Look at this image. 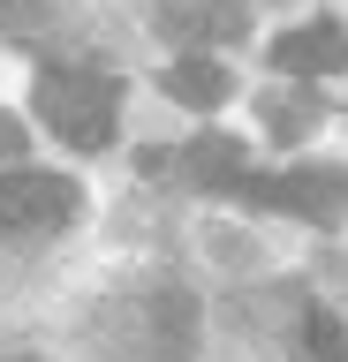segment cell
<instances>
[{
  "label": "cell",
  "mask_w": 348,
  "mask_h": 362,
  "mask_svg": "<svg viewBox=\"0 0 348 362\" xmlns=\"http://www.w3.org/2000/svg\"><path fill=\"white\" fill-rule=\"evenodd\" d=\"M114 76L106 68H76V61H53L38 68V121H46L69 151H106L114 144Z\"/></svg>",
  "instance_id": "obj_1"
},
{
  "label": "cell",
  "mask_w": 348,
  "mask_h": 362,
  "mask_svg": "<svg viewBox=\"0 0 348 362\" xmlns=\"http://www.w3.org/2000/svg\"><path fill=\"white\" fill-rule=\"evenodd\" d=\"M235 197L257 211H296L310 226H341L348 219V174L341 166H288V174H242Z\"/></svg>",
  "instance_id": "obj_2"
},
{
  "label": "cell",
  "mask_w": 348,
  "mask_h": 362,
  "mask_svg": "<svg viewBox=\"0 0 348 362\" xmlns=\"http://www.w3.org/2000/svg\"><path fill=\"white\" fill-rule=\"evenodd\" d=\"M76 219V181L38 174V166H8L0 174V234H53Z\"/></svg>",
  "instance_id": "obj_3"
},
{
  "label": "cell",
  "mask_w": 348,
  "mask_h": 362,
  "mask_svg": "<svg viewBox=\"0 0 348 362\" xmlns=\"http://www.w3.org/2000/svg\"><path fill=\"white\" fill-rule=\"evenodd\" d=\"M159 30L174 45H228L242 38V0H159Z\"/></svg>",
  "instance_id": "obj_4"
},
{
  "label": "cell",
  "mask_w": 348,
  "mask_h": 362,
  "mask_svg": "<svg viewBox=\"0 0 348 362\" xmlns=\"http://www.w3.org/2000/svg\"><path fill=\"white\" fill-rule=\"evenodd\" d=\"M273 68L280 76H333V68H348V30L341 23H303V30L273 38Z\"/></svg>",
  "instance_id": "obj_5"
},
{
  "label": "cell",
  "mask_w": 348,
  "mask_h": 362,
  "mask_svg": "<svg viewBox=\"0 0 348 362\" xmlns=\"http://www.w3.org/2000/svg\"><path fill=\"white\" fill-rule=\"evenodd\" d=\"M228 90H235V76L220 61H205V53H182V61L167 68V98H182V106H197V113L228 106Z\"/></svg>",
  "instance_id": "obj_6"
},
{
  "label": "cell",
  "mask_w": 348,
  "mask_h": 362,
  "mask_svg": "<svg viewBox=\"0 0 348 362\" xmlns=\"http://www.w3.org/2000/svg\"><path fill=\"white\" fill-rule=\"evenodd\" d=\"M182 174L197 181V189H220V197H235V181L250 174V166H242V144H235V136H197V144L182 151Z\"/></svg>",
  "instance_id": "obj_7"
},
{
  "label": "cell",
  "mask_w": 348,
  "mask_h": 362,
  "mask_svg": "<svg viewBox=\"0 0 348 362\" xmlns=\"http://www.w3.org/2000/svg\"><path fill=\"white\" fill-rule=\"evenodd\" d=\"M303 347H310V362H348V332L333 310H310L303 317Z\"/></svg>",
  "instance_id": "obj_8"
},
{
  "label": "cell",
  "mask_w": 348,
  "mask_h": 362,
  "mask_svg": "<svg viewBox=\"0 0 348 362\" xmlns=\"http://www.w3.org/2000/svg\"><path fill=\"white\" fill-rule=\"evenodd\" d=\"M265 121H273L280 144H296V136L318 121V106H310V98H265Z\"/></svg>",
  "instance_id": "obj_9"
},
{
  "label": "cell",
  "mask_w": 348,
  "mask_h": 362,
  "mask_svg": "<svg viewBox=\"0 0 348 362\" xmlns=\"http://www.w3.org/2000/svg\"><path fill=\"white\" fill-rule=\"evenodd\" d=\"M8 158H23V121H16V113H0V166H8Z\"/></svg>",
  "instance_id": "obj_10"
},
{
  "label": "cell",
  "mask_w": 348,
  "mask_h": 362,
  "mask_svg": "<svg viewBox=\"0 0 348 362\" xmlns=\"http://www.w3.org/2000/svg\"><path fill=\"white\" fill-rule=\"evenodd\" d=\"M0 23H8V30H23V23H38V0H0Z\"/></svg>",
  "instance_id": "obj_11"
}]
</instances>
